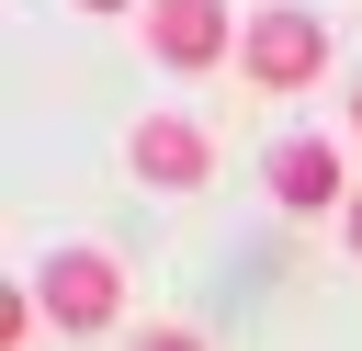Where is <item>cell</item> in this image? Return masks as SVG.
<instances>
[{
    "label": "cell",
    "mask_w": 362,
    "mask_h": 351,
    "mask_svg": "<svg viewBox=\"0 0 362 351\" xmlns=\"http://www.w3.org/2000/svg\"><path fill=\"white\" fill-rule=\"evenodd\" d=\"M238 45H249V79H260V91H305V79L328 68V23H317V11H294V0L249 11V34H238Z\"/></svg>",
    "instance_id": "obj_1"
},
{
    "label": "cell",
    "mask_w": 362,
    "mask_h": 351,
    "mask_svg": "<svg viewBox=\"0 0 362 351\" xmlns=\"http://www.w3.org/2000/svg\"><path fill=\"white\" fill-rule=\"evenodd\" d=\"M34 306H45L57 328H113V306H124V272H113L102 249H57V260L34 272Z\"/></svg>",
    "instance_id": "obj_2"
},
{
    "label": "cell",
    "mask_w": 362,
    "mask_h": 351,
    "mask_svg": "<svg viewBox=\"0 0 362 351\" xmlns=\"http://www.w3.org/2000/svg\"><path fill=\"white\" fill-rule=\"evenodd\" d=\"M124 159H136V181H158V192H192V181H215V136H204L192 113H147Z\"/></svg>",
    "instance_id": "obj_3"
},
{
    "label": "cell",
    "mask_w": 362,
    "mask_h": 351,
    "mask_svg": "<svg viewBox=\"0 0 362 351\" xmlns=\"http://www.w3.org/2000/svg\"><path fill=\"white\" fill-rule=\"evenodd\" d=\"M147 45L170 68H215L238 45V23H226V0H147Z\"/></svg>",
    "instance_id": "obj_4"
},
{
    "label": "cell",
    "mask_w": 362,
    "mask_h": 351,
    "mask_svg": "<svg viewBox=\"0 0 362 351\" xmlns=\"http://www.w3.org/2000/svg\"><path fill=\"white\" fill-rule=\"evenodd\" d=\"M272 204L339 215V204H351V192H339V147H328V136H283V147H272Z\"/></svg>",
    "instance_id": "obj_5"
},
{
    "label": "cell",
    "mask_w": 362,
    "mask_h": 351,
    "mask_svg": "<svg viewBox=\"0 0 362 351\" xmlns=\"http://www.w3.org/2000/svg\"><path fill=\"white\" fill-rule=\"evenodd\" d=\"M136 351H204V340H192V328H147Z\"/></svg>",
    "instance_id": "obj_6"
},
{
    "label": "cell",
    "mask_w": 362,
    "mask_h": 351,
    "mask_svg": "<svg viewBox=\"0 0 362 351\" xmlns=\"http://www.w3.org/2000/svg\"><path fill=\"white\" fill-rule=\"evenodd\" d=\"M339 238H351V260H362V181H351V204H339Z\"/></svg>",
    "instance_id": "obj_7"
},
{
    "label": "cell",
    "mask_w": 362,
    "mask_h": 351,
    "mask_svg": "<svg viewBox=\"0 0 362 351\" xmlns=\"http://www.w3.org/2000/svg\"><path fill=\"white\" fill-rule=\"evenodd\" d=\"M79 11H90V23H102V11H136V0H79Z\"/></svg>",
    "instance_id": "obj_8"
},
{
    "label": "cell",
    "mask_w": 362,
    "mask_h": 351,
    "mask_svg": "<svg viewBox=\"0 0 362 351\" xmlns=\"http://www.w3.org/2000/svg\"><path fill=\"white\" fill-rule=\"evenodd\" d=\"M351 136H362V79H351Z\"/></svg>",
    "instance_id": "obj_9"
}]
</instances>
